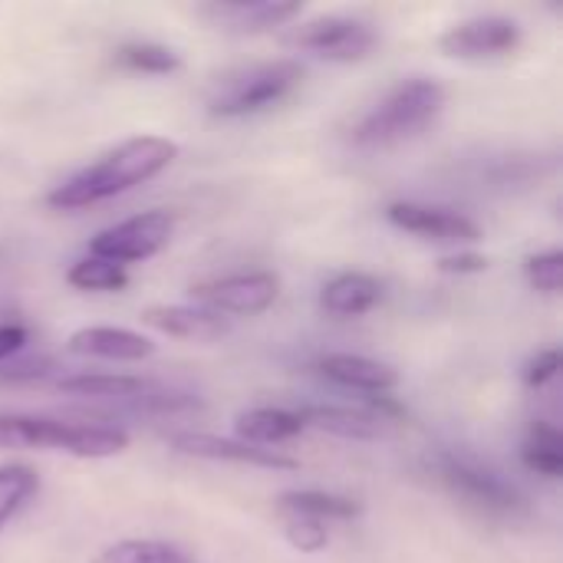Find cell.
Returning a JSON list of instances; mask_svg holds the SVG:
<instances>
[{"instance_id":"6da1fadb","label":"cell","mask_w":563,"mask_h":563,"mask_svg":"<svg viewBox=\"0 0 563 563\" xmlns=\"http://www.w3.org/2000/svg\"><path fill=\"white\" fill-rule=\"evenodd\" d=\"M178 158V145L165 135H135L112 152H106L99 162L86 165L82 172L69 175L63 185H56L46 195V205L56 211H82L99 201H109L115 195H125L155 175H162Z\"/></svg>"},{"instance_id":"7a4b0ae2","label":"cell","mask_w":563,"mask_h":563,"mask_svg":"<svg viewBox=\"0 0 563 563\" xmlns=\"http://www.w3.org/2000/svg\"><path fill=\"white\" fill-rule=\"evenodd\" d=\"M445 109V89L435 79L412 76L393 86L373 109H366L353 129L350 142L356 148H393L422 135Z\"/></svg>"},{"instance_id":"3957f363","label":"cell","mask_w":563,"mask_h":563,"mask_svg":"<svg viewBox=\"0 0 563 563\" xmlns=\"http://www.w3.org/2000/svg\"><path fill=\"white\" fill-rule=\"evenodd\" d=\"M303 82V66L297 59H271L228 69L214 79L208 92V112L214 119H244L280 106Z\"/></svg>"},{"instance_id":"277c9868","label":"cell","mask_w":563,"mask_h":563,"mask_svg":"<svg viewBox=\"0 0 563 563\" xmlns=\"http://www.w3.org/2000/svg\"><path fill=\"white\" fill-rule=\"evenodd\" d=\"M129 435L109 426L59 422L43 416H0V449H46L76 459H112L125 452Z\"/></svg>"},{"instance_id":"5b68a950","label":"cell","mask_w":563,"mask_h":563,"mask_svg":"<svg viewBox=\"0 0 563 563\" xmlns=\"http://www.w3.org/2000/svg\"><path fill=\"white\" fill-rule=\"evenodd\" d=\"M429 468L435 472L439 485L452 498H459L462 505H468L488 518H518L528 508L525 495L501 472L478 462L475 455L442 449L429 459Z\"/></svg>"},{"instance_id":"8992f818","label":"cell","mask_w":563,"mask_h":563,"mask_svg":"<svg viewBox=\"0 0 563 563\" xmlns=\"http://www.w3.org/2000/svg\"><path fill=\"white\" fill-rule=\"evenodd\" d=\"M379 43V33L373 23L360 16H343V13H327L300 23L290 36V46L313 53L330 63H360L366 59Z\"/></svg>"},{"instance_id":"52a82bcc","label":"cell","mask_w":563,"mask_h":563,"mask_svg":"<svg viewBox=\"0 0 563 563\" xmlns=\"http://www.w3.org/2000/svg\"><path fill=\"white\" fill-rule=\"evenodd\" d=\"M172 234H175V214L172 211H145V214L125 218V221L99 231L89 244V254L125 267V264H139V261L155 257L168 244Z\"/></svg>"},{"instance_id":"ba28073f","label":"cell","mask_w":563,"mask_h":563,"mask_svg":"<svg viewBox=\"0 0 563 563\" xmlns=\"http://www.w3.org/2000/svg\"><path fill=\"white\" fill-rule=\"evenodd\" d=\"M525 40V30L511 16H472L455 26H449L439 36V49L452 59H468V63H488V59H505L511 56Z\"/></svg>"},{"instance_id":"9c48e42d","label":"cell","mask_w":563,"mask_h":563,"mask_svg":"<svg viewBox=\"0 0 563 563\" xmlns=\"http://www.w3.org/2000/svg\"><path fill=\"white\" fill-rule=\"evenodd\" d=\"M280 294V277L271 271H251V274H228L191 287V297L211 310V313H231V317H257L267 307H274Z\"/></svg>"},{"instance_id":"30bf717a","label":"cell","mask_w":563,"mask_h":563,"mask_svg":"<svg viewBox=\"0 0 563 563\" xmlns=\"http://www.w3.org/2000/svg\"><path fill=\"white\" fill-rule=\"evenodd\" d=\"M386 221L406 234L426 238V241H439V244H472L482 238V228L452 208H439V205H419V201H393L386 208Z\"/></svg>"},{"instance_id":"8fae6325","label":"cell","mask_w":563,"mask_h":563,"mask_svg":"<svg viewBox=\"0 0 563 563\" xmlns=\"http://www.w3.org/2000/svg\"><path fill=\"white\" fill-rule=\"evenodd\" d=\"M172 449L178 455L205 459V462H231V465H251V468H271V472H297L300 462L277 452V449H257L241 439H218L205 432H181L172 439Z\"/></svg>"},{"instance_id":"7c38bea8","label":"cell","mask_w":563,"mask_h":563,"mask_svg":"<svg viewBox=\"0 0 563 563\" xmlns=\"http://www.w3.org/2000/svg\"><path fill=\"white\" fill-rule=\"evenodd\" d=\"M195 13L208 26H214V30H228V33H267L274 26L290 23L300 13V3H228V0H214V3L195 7Z\"/></svg>"},{"instance_id":"4fadbf2b","label":"cell","mask_w":563,"mask_h":563,"mask_svg":"<svg viewBox=\"0 0 563 563\" xmlns=\"http://www.w3.org/2000/svg\"><path fill=\"white\" fill-rule=\"evenodd\" d=\"M69 353L112 363H142L155 356V343L125 327H82L69 336Z\"/></svg>"},{"instance_id":"5bb4252c","label":"cell","mask_w":563,"mask_h":563,"mask_svg":"<svg viewBox=\"0 0 563 563\" xmlns=\"http://www.w3.org/2000/svg\"><path fill=\"white\" fill-rule=\"evenodd\" d=\"M317 369L333 386L366 393V396H383V393H393L399 386V373L389 363H379V360H369V356L333 353V356H323Z\"/></svg>"},{"instance_id":"9a60e30c","label":"cell","mask_w":563,"mask_h":563,"mask_svg":"<svg viewBox=\"0 0 563 563\" xmlns=\"http://www.w3.org/2000/svg\"><path fill=\"white\" fill-rule=\"evenodd\" d=\"M139 320L165 336H175V340H218L228 333V317L211 313L205 307H185V303L145 307Z\"/></svg>"},{"instance_id":"2e32d148","label":"cell","mask_w":563,"mask_h":563,"mask_svg":"<svg viewBox=\"0 0 563 563\" xmlns=\"http://www.w3.org/2000/svg\"><path fill=\"white\" fill-rule=\"evenodd\" d=\"M383 300V284L369 274L350 271V274H336L333 280L323 284L320 290V307L330 317L350 320V317H363L369 313L376 303Z\"/></svg>"},{"instance_id":"e0dca14e","label":"cell","mask_w":563,"mask_h":563,"mask_svg":"<svg viewBox=\"0 0 563 563\" xmlns=\"http://www.w3.org/2000/svg\"><path fill=\"white\" fill-rule=\"evenodd\" d=\"M277 511L284 518H307L317 525L330 521H353L363 515V505L346 495H330V492H284L277 498Z\"/></svg>"},{"instance_id":"ac0fdd59","label":"cell","mask_w":563,"mask_h":563,"mask_svg":"<svg viewBox=\"0 0 563 563\" xmlns=\"http://www.w3.org/2000/svg\"><path fill=\"white\" fill-rule=\"evenodd\" d=\"M303 419L300 412H290V409H247L234 419V432L241 442L247 445H257V449H267V445H280V442H290L303 432Z\"/></svg>"},{"instance_id":"d6986e66","label":"cell","mask_w":563,"mask_h":563,"mask_svg":"<svg viewBox=\"0 0 563 563\" xmlns=\"http://www.w3.org/2000/svg\"><path fill=\"white\" fill-rule=\"evenodd\" d=\"M300 419H303V426H313V429L340 435V439H356V442L379 439L386 429V422L376 419L373 412L340 409V406H307V409H300Z\"/></svg>"},{"instance_id":"ffe728a7","label":"cell","mask_w":563,"mask_h":563,"mask_svg":"<svg viewBox=\"0 0 563 563\" xmlns=\"http://www.w3.org/2000/svg\"><path fill=\"white\" fill-rule=\"evenodd\" d=\"M521 462L528 472L548 478V482H558L563 475V435L558 426L544 422V419H534L528 435H525V445H521Z\"/></svg>"},{"instance_id":"44dd1931","label":"cell","mask_w":563,"mask_h":563,"mask_svg":"<svg viewBox=\"0 0 563 563\" xmlns=\"http://www.w3.org/2000/svg\"><path fill=\"white\" fill-rule=\"evenodd\" d=\"M112 59L115 66L129 73H145V76H172L181 69V56L162 43H122Z\"/></svg>"},{"instance_id":"7402d4cb","label":"cell","mask_w":563,"mask_h":563,"mask_svg":"<svg viewBox=\"0 0 563 563\" xmlns=\"http://www.w3.org/2000/svg\"><path fill=\"white\" fill-rule=\"evenodd\" d=\"M92 563H195V558L168 541H119L99 551Z\"/></svg>"},{"instance_id":"603a6c76","label":"cell","mask_w":563,"mask_h":563,"mask_svg":"<svg viewBox=\"0 0 563 563\" xmlns=\"http://www.w3.org/2000/svg\"><path fill=\"white\" fill-rule=\"evenodd\" d=\"M40 492V478L30 465H0V534Z\"/></svg>"},{"instance_id":"cb8c5ba5","label":"cell","mask_w":563,"mask_h":563,"mask_svg":"<svg viewBox=\"0 0 563 563\" xmlns=\"http://www.w3.org/2000/svg\"><path fill=\"white\" fill-rule=\"evenodd\" d=\"M66 284L76 290H86V294H112L129 284V274H125V267H119L112 261L86 254L66 271Z\"/></svg>"},{"instance_id":"d4e9b609","label":"cell","mask_w":563,"mask_h":563,"mask_svg":"<svg viewBox=\"0 0 563 563\" xmlns=\"http://www.w3.org/2000/svg\"><path fill=\"white\" fill-rule=\"evenodd\" d=\"M525 274H528V284L541 294H561L563 287V254L554 251H544V254H531L525 261Z\"/></svg>"},{"instance_id":"484cf974","label":"cell","mask_w":563,"mask_h":563,"mask_svg":"<svg viewBox=\"0 0 563 563\" xmlns=\"http://www.w3.org/2000/svg\"><path fill=\"white\" fill-rule=\"evenodd\" d=\"M284 534H287L290 548H297L300 554H320L330 544L327 525H317L307 518H284Z\"/></svg>"},{"instance_id":"4316f807","label":"cell","mask_w":563,"mask_h":563,"mask_svg":"<svg viewBox=\"0 0 563 563\" xmlns=\"http://www.w3.org/2000/svg\"><path fill=\"white\" fill-rule=\"evenodd\" d=\"M558 373H561V350L551 346V350H541L538 356L528 360V366H525V383H528L531 389H544Z\"/></svg>"},{"instance_id":"83f0119b","label":"cell","mask_w":563,"mask_h":563,"mask_svg":"<svg viewBox=\"0 0 563 563\" xmlns=\"http://www.w3.org/2000/svg\"><path fill=\"white\" fill-rule=\"evenodd\" d=\"M439 271L442 274H482V271H488V257H482V254H472V251H465V254H449V257H442L439 261Z\"/></svg>"},{"instance_id":"f1b7e54d","label":"cell","mask_w":563,"mask_h":563,"mask_svg":"<svg viewBox=\"0 0 563 563\" xmlns=\"http://www.w3.org/2000/svg\"><path fill=\"white\" fill-rule=\"evenodd\" d=\"M26 327L20 323H0V363H7L10 356H16L26 346Z\"/></svg>"}]
</instances>
